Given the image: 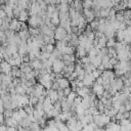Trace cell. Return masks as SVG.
<instances>
[{"mask_svg": "<svg viewBox=\"0 0 131 131\" xmlns=\"http://www.w3.org/2000/svg\"><path fill=\"white\" fill-rule=\"evenodd\" d=\"M20 11H21V9L18 7V5H15V6L13 7V15H14V17H17Z\"/></svg>", "mask_w": 131, "mask_h": 131, "instance_id": "60d3db41", "label": "cell"}, {"mask_svg": "<svg viewBox=\"0 0 131 131\" xmlns=\"http://www.w3.org/2000/svg\"><path fill=\"white\" fill-rule=\"evenodd\" d=\"M82 14L85 16V18H86V20H87L88 23H91L92 20L96 19L95 13H94V11H93L92 8H83Z\"/></svg>", "mask_w": 131, "mask_h": 131, "instance_id": "277c9868", "label": "cell"}, {"mask_svg": "<svg viewBox=\"0 0 131 131\" xmlns=\"http://www.w3.org/2000/svg\"><path fill=\"white\" fill-rule=\"evenodd\" d=\"M129 92H130V93H131V85H130V86H129Z\"/></svg>", "mask_w": 131, "mask_h": 131, "instance_id": "f907efd6", "label": "cell"}, {"mask_svg": "<svg viewBox=\"0 0 131 131\" xmlns=\"http://www.w3.org/2000/svg\"><path fill=\"white\" fill-rule=\"evenodd\" d=\"M111 1H112V3H113V4H114V6H115V5L119 4V3H121V1H122V0H111Z\"/></svg>", "mask_w": 131, "mask_h": 131, "instance_id": "c3c4849f", "label": "cell"}, {"mask_svg": "<svg viewBox=\"0 0 131 131\" xmlns=\"http://www.w3.org/2000/svg\"><path fill=\"white\" fill-rule=\"evenodd\" d=\"M129 27H130V28H131V24H130V25H129Z\"/></svg>", "mask_w": 131, "mask_h": 131, "instance_id": "f5cc1de1", "label": "cell"}, {"mask_svg": "<svg viewBox=\"0 0 131 131\" xmlns=\"http://www.w3.org/2000/svg\"><path fill=\"white\" fill-rule=\"evenodd\" d=\"M81 102H82V97H81V96H79V95H77V96H76V98L74 99L73 104H74L75 106H77V105H80V104H81Z\"/></svg>", "mask_w": 131, "mask_h": 131, "instance_id": "ab89813d", "label": "cell"}, {"mask_svg": "<svg viewBox=\"0 0 131 131\" xmlns=\"http://www.w3.org/2000/svg\"><path fill=\"white\" fill-rule=\"evenodd\" d=\"M64 67H66V64L62 61V59L57 58L52 62V72L55 74H61L64 70Z\"/></svg>", "mask_w": 131, "mask_h": 131, "instance_id": "7a4b0ae2", "label": "cell"}, {"mask_svg": "<svg viewBox=\"0 0 131 131\" xmlns=\"http://www.w3.org/2000/svg\"><path fill=\"white\" fill-rule=\"evenodd\" d=\"M9 30L13 32H18L21 30V21H19L16 17H13L9 24Z\"/></svg>", "mask_w": 131, "mask_h": 131, "instance_id": "8992f818", "label": "cell"}, {"mask_svg": "<svg viewBox=\"0 0 131 131\" xmlns=\"http://www.w3.org/2000/svg\"><path fill=\"white\" fill-rule=\"evenodd\" d=\"M29 17H30L29 11L26 10V9H24V10H21V11L19 12V14H18V16H17L16 18H17L19 21H21V23H27L28 19H29Z\"/></svg>", "mask_w": 131, "mask_h": 131, "instance_id": "9a60e30c", "label": "cell"}, {"mask_svg": "<svg viewBox=\"0 0 131 131\" xmlns=\"http://www.w3.org/2000/svg\"><path fill=\"white\" fill-rule=\"evenodd\" d=\"M116 42H117V41H116L114 38H110V39H107V41H106V47H107V48L115 47Z\"/></svg>", "mask_w": 131, "mask_h": 131, "instance_id": "d6a6232c", "label": "cell"}, {"mask_svg": "<svg viewBox=\"0 0 131 131\" xmlns=\"http://www.w3.org/2000/svg\"><path fill=\"white\" fill-rule=\"evenodd\" d=\"M13 110H11V108H5V111H4V116H5V118H10V117H12V114H13Z\"/></svg>", "mask_w": 131, "mask_h": 131, "instance_id": "74e56055", "label": "cell"}, {"mask_svg": "<svg viewBox=\"0 0 131 131\" xmlns=\"http://www.w3.org/2000/svg\"><path fill=\"white\" fill-rule=\"evenodd\" d=\"M29 33L31 36H38L41 34L39 28H33V27H29Z\"/></svg>", "mask_w": 131, "mask_h": 131, "instance_id": "4316f807", "label": "cell"}, {"mask_svg": "<svg viewBox=\"0 0 131 131\" xmlns=\"http://www.w3.org/2000/svg\"><path fill=\"white\" fill-rule=\"evenodd\" d=\"M67 34H68L67 30L64 28L58 26L55 29V31H54V39H55V41H61V40H63L64 37L67 36Z\"/></svg>", "mask_w": 131, "mask_h": 131, "instance_id": "3957f363", "label": "cell"}, {"mask_svg": "<svg viewBox=\"0 0 131 131\" xmlns=\"http://www.w3.org/2000/svg\"><path fill=\"white\" fill-rule=\"evenodd\" d=\"M49 57H50V53L49 52H42L41 51V53H40V55L38 56V58L39 59H41L42 61H44V60H46V59H49Z\"/></svg>", "mask_w": 131, "mask_h": 131, "instance_id": "f546056e", "label": "cell"}, {"mask_svg": "<svg viewBox=\"0 0 131 131\" xmlns=\"http://www.w3.org/2000/svg\"><path fill=\"white\" fill-rule=\"evenodd\" d=\"M71 6H73L77 11L79 12H82L83 10V3H82V0H74V2L71 4Z\"/></svg>", "mask_w": 131, "mask_h": 131, "instance_id": "ffe728a7", "label": "cell"}, {"mask_svg": "<svg viewBox=\"0 0 131 131\" xmlns=\"http://www.w3.org/2000/svg\"><path fill=\"white\" fill-rule=\"evenodd\" d=\"M73 2H74V0H67V3H68V4H70V5H71Z\"/></svg>", "mask_w": 131, "mask_h": 131, "instance_id": "681fc988", "label": "cell"}, {"mask_svg": "<svg viewBox=\"0 0 131 131\" xmlns=\"http://www.w3.org/2000/svg\"><path fill=\"white\" fill-rule=\"evenodd\" d=\"M76 53H77V56H78L79 58H81V57H84V56L88 55L87 50H86L83 46H80V45L76 48Z\"/></svg>", "mask_w": 131, "mask_h": 131, "instance_id": "e0dca14e", "label": "cell"}, {"mask_svg": "<svg viewBox=\"0 0 131 131\" xmlns=\"http://www.w3.org/2000/svg\"><path fill=\"white\" fill-rule=\"evenodd\" d=\"M59 111L58 110H56V108H51L49 112H47L46 113V116H47V118H56L58 115H59Z\"/></svg>", "mask_w": 131, "mask_h": 131, "instance_id": "cb8c5ba5", "label": "cell"}, {"mask_svg": "<svg viewBox=\"0 0 131 131\" xmlns=\"http://www.w3.org/2000/svg\"><path fill=\"white\" fill-rule=\"evenodd\" d=\"M101 77H102L103 80L112 81L113 79L116 78V74H115V71H113V70H104V71H102Z\"/></svg>", "mask_w": 131, "mask_h": 131, "instance_id": "8fae6325", "label": "cell"}, {"mask_svg": "<svg viewBox=\"0 0 131 131\" xmlns=\"http://www.w3.org/2000/svg\"><path fill=\"white\" fill-rule=\"evenodd\" d=\"M17 35L19 36V38L23 40V41H27L31 38V35L29 33V30H20L17 32Z\"/></svg>", "mask_w": 131, "mask_h": 131, "instance_id": "2e32d148", "label": "cell"}, {"mask_svg": "<svg viewBox=\"0 0 131 131\" xmlns=\"http://www.w3.org/2000/svg\"><path fill=\"white\" fill-rule=\"evenodd\" d=\"M59 51L61 52V54H74V52L76 51V48H74L71 45H67L62 49H60Z\"/></svg>", "mask_w": 131, "mask_h": 131, "instance_id": "ac0fdd59", "label": "cell"}, {"mask_svg": "<svg viewBox=\"0 0 131 131\" xmlns=\"http://www.w3.org/2000/svg\"><path fill=\"white\" fill-rule=\"evenodd\" d=\"M111 118L105 115L104 113H100L98 115H95L93 116V122L99 127V128H102V127H105L110 122H111Z\"/></svg>", "mask_w": 131, "mask_h": 131, "instance_id": "6da1fadb", "label": "cell"}, {"mask_svg": "<svg viewBox=\"0 0 131 131\" xmlns=\"http://www.w3.org/2000/svg\"><path fill=\"white\" fill-rule=\"evenodd\" d=\"M0 67H1V73L2 74H10L11 73V70H12V66L6 61V60H1L0 61Z\"/></svg>", "mask_w": 131, "mask_h": 131, "instance_id": "52a82bcc", "label": "cell"}, {"mask_svg": "<svg viewBox=\"0 0 131 131\" xmlns=\"http://www.w3.org/2000/svg\"><path fill=\"white\" fill-rule=\"evenodd\" d=\"M95 83H97V84H100V85H102V84H103V79H102V77L100 76V77H98L97 79H95Z\"/></svg>", "mask_w": 131, "mask_h": 131, "instance_id": "7bdbcfd3", "label": "cell"}, {"mask_svg": "<svg viewBox=\"0 0 131 131\" xmlns=\"http://www.w3.org/2000/svg\"><path fill=\"white\" fill-rule=\"evenodd\" d=\"M58 85H59V89H66L68 87H71V82L69 81L68 78H64V77H60L58 79H56Z\"/></svg>", "mask_w": 131, "mask_h": 131, "instance_id": "30bf717a", "label": "cell"}, {"mask_svg": "<svg viewBox=\"0 0 131 131\" xmlns=\"http://www.w3.org/2000/svg\"><path fill=\"white\" fill-rule=\"evenodd\" d=\"M84 67V69H85V72L86 73H92L96 68L91 63V62H89V63H87V64H84L83 66Z\"/></svg>", "mask_w": 131, "mask_h": 131, "instance_id": "f1b7e54d", "label": "cell"}, {"mask_svg": "<svg viewBox=\"0 0 131 131\" xmlns=\"http://www.w3.org/2000/svg\"><path fill=\"white\" fill-rule=\"evenodd\" d=\"M83 3V8H92L94 3L93 0H82Z\"/></svg>", "mask_w": 131, "mask_h": 131, "instance_id": "83f0119b", "label": "cell"}, {"mask_svg": "<svg viewBox=\"0 0 131 131\" xmlns=\"http://www.w3.org/2000/svg\"><path fill=\"white\" fill-rule=\"evenodd\" d=\"M39 102V99H38V97H36V96H30V104L31 105H33V106H35L37 103Z\"/></svg>", "mask_w": 131, "mask_h": 131, "instance_id": "d590c367", "label": "cell"}, {"mask_svg": "<svg viewBox=\"0 0 131 131\" xmlns=\"http://www.w3.org/2000/svg\"><path fill=\"white\" fill-rule=\"evenodd\" d=\"M31 123H32V121L30 120V118H29V117H26V118H24V119L19 122L18 125H20V126L24 127V128H29L30 125H31Z\"/></svg>", "mask_w": 131, "mask_h": 131, "instance_id": "d4e9b609", "label": "cell"}, {"mask_svg": "<svg viewBox=\"0 0 131 131\" xmlns=\"http://www.w3.org/2000/svg\"><path fill=\"white\" fill-rule=\"evenodd\" d=\"M76 92H77V95H79L81 97H85V96L90 95L92 93V90H90V88L87 86H83L81 88H78L76 90Z\"/></svg>", "mask_w": 131, "mask_h": 131, "instance_id": "9c48e42d", "label": "cell"}, {"mask_svg": "<svg viewBox=\"0 0 131 131\" xmlns=\"http://www.w3.org/2000/svg\"><path fill=\"white\" fill-rule=\"evenodd\" d=\"M90 28L93 30V31H96L97 29H98V20L97 19H94V20H92L91 23H90Z\"/></svg>", "mask_w": 131, "mask_h": 131, "instance_id": "836d02e7", "label": "cell"}, {"mask_svg": "<svg viewBox=\"0 0 131 131\" xmlns=\"http://www.w3.org/2000/svg\"><path fill=\"white\" fill-rule=\"evenodd\" d=\"M5 124H6L7 127H17V126H18V123H17L12 117L6 118V119H5Z\"/></svg>", "mask_w": 131, "mask_h": 131, "instance_id": "44dd1931", "label": "cell"}, {"mask_svg": "<svg viewBox=\"0 0 131 131\" xmlns=\"http://www.w3.org/2000/svg\"><path fill=\"white\" fill-rule=\"evenodd\" d=\"M95 107L97 108V111L99 113H103L104 112V108H105V105H104V103L100 99H96V101H95Z\"/></svg>", "mask_w": 131, "mask_h": 131, "instance_id": "7402d4cb", "label": "cell"}, {"mask_svg": "<svg viewBox=\"0 0 131 131\" xmlns=\"http://www.w3.org/2000/svg\"><path fill=\"white\" fill-rule=\"evenodd\" d=\"M82 81H83V83H84L85 86H87V87L90 88V87H92L93 84L95 83V78L93 77V75H92L91 73H86V74L84 75Z\"/></svg>", "mask_w": 131, "mask_h": 131, "instance_id": "5b68a950", "label": "cell"}, {"mask_svg": "<svg viewBox=\"0 0 131 131\" xmlns=\"http://www.w3.org/2000/svg\"><path fill=\"white\" fill-rule=\"evenodd\" d=\"M100 131H106V130H105V129H102V128H101V129H100Z\"/></svg>", "mask_w": 131, "mask_h": 131, "instance_id": "816d5d0a", "label": "cell"}, {"mask_svg": "<svg viewBox=\"0 0 131 131\" xmlns=\"http://www.w3.org/2000/svg\"><path fill=\"white\" fill-rule=\"evenodd\" d=\"M104 90H105V89H104L103 85H100V84L94 83V84H93V86H92V92L97 96V98H98V97H100V96L103 94Z\"/></svg>", "mask_w": 131, "mask_h": 131, "instance_id": "ba28073f", "label": "cell"}, {"mask_svg": "<svg viewBox=\"0 0 131 131\" xmlns=\"http://www.w3.org/2000/svg\"><path fill=\"white\" fill-rule=\"evenodd\" d=\"M14 90H15V93H16V94H18V95L27 94V93H26V88H25L24 86H21L20 84H19V85H17V86H15V87H14Z\"/></svg>", "mask_w": 131, "mask_h": 131, "instance_id": "484cf974", "label": "cell"}, {"mask_svg": "<svg viewBox=\"0 0 131 131\" xmlns=\"http://www.w3.org/2000/svg\"><path fill=\"white\" fill-rule=\"evenodd\" d=\"M76 96H77V92H76V91H72V92L67 96V100H68L70 103H73V102H74V99L76 98Z\"/></svg>", "mask_w": 131, "mask_h": 131, "instance_id": "4dcf8cb0", "label": "cell"}, {"mask_svg": "<svg viewBox=\"0 0 131 131\" xmlns=\"http://www.w3.org/2000/svg\"><path fill=\"white\" fill-rule=\"evenodd\" d=\"M120 129H121V125L117 122H110L105 126L106 131H120Z\"/></svg>", "mask_w": 131, "mask_h": 131, "instance_id": "4fadbf2b", "label": "cell"}, {"mask_svg": "<svg viewBox=\"0 0 131 131\" xmlns=\"http://www.w3.org/2000/svg\"><path fill=\"white\" fill-rule=\"evenodd\" d=\"M80 61H81V63L84 66V64H87V63H89L90 62V57L88 56V55H86V56H84V57H81L80 58Z\"/></svg>", "mask_w": 131, "mask_h": 131, "instance_id": "f35d334b", "label": "cell"}, {"mask_svg": "<svg viewBox=\"0 0 131 131\" xmlns=\"http://www.w3.org/2000/svg\"><path fill=\"white\" fill-rule=\"evenodd\" d=\"M7 15H6V13H5V11L3 10V9H1L0 8V18H2V19H4L5 17H6Z\"/></svg>", "mask_w": 131, "mask_h": 131, "instance_id": "ee69618b", "label": "cell"}, {"mask_svg": "<svg viewBox=\"0 0 131 131\" xmlns=\"http://www.w3.org/2000/svg\"><path fill=\"white\" fill-rule=\"evenodd\" d=\"M5 119L4 114H0V124H5Z\"/></svg>", "mask_w": 131, "mask_h": 131, "instance_id": "f6af8a7d", "label": "cell"}, {"mask_svg": "<svg viewBox=\"0 0 131 131\" xmlns=\"http://www.w3.org/2000/svg\"><path fill=\"white\" fill-rule=\"evenodd\" d=\"M0 131H7L6 124H0Z\"/></svg>", "mask_w": 131, "mask_h": 131, "instance_id": "bcb514c9", "label": "cell"}, {"mask_svg": "<svg viewBox=\"0 0 131 131\" xmlns=\"http://www.w3.org/2000/svg\"><path fill=\"white\" fill-rule=\"evenodd\" d=\"M7 131H18L17 127H7Z\"/></svg>", "mask_w": 131, "mask_h": 131, "instance_id": "7dc6e473", "label": "cell"}, {"mask_svg": "<svg viewBox=\"0 0 131 131\" xmlns=\"http://www.w3.org/2000/svg\"><path fill=\"white\" fill-rule=\"evenodd\" d=\"M47 96L51 99V101H52L53 103L58 100V93H57V90H54V89H52V88L47 90Z\"/></svg>", "mask_w": 131, "mask_h": 131, "instance_id": "5bb4252c", "label": "cell"}, {"mask_svg": "<svg viewBox=\"0 0 131 131\" xmlns=\"http://www.w3.org/2000/svg\"><path fill=\"white\" fill-rule=\"evenodd\" d=\"M24 108H25V111H26V113H27L28 115H30V114H33V112H34V110H35V107H34L33 105H31V104H28V105H26Z\"/></svg>", "mask_w": 131, "mask_h": 131, "instance_id": "8d00e7d4", "label": "cell"}, {"mask_svg": "<svg viewBox=\"0 0 131 131\" xmlns=\"http://www.w3.org/2000/svg\"><path fill=\"white\" fill-rule=\"evenodd\" d=\"M12 118H13L18 124H19V122L23 120V118H21V116L19 115V113L17 112V110H15V111L13 112V114H12Z\"/></svg>", "mask_w": 131, "mask_h": 131, "instance_id": "1f68e13d", "label": "cell"}, {"mask_svg": "<svg viewBox=\"0 0 131 131\" xmlns=\"http://www.w3.org/2000/svg\"><path fill=\"white\" fill-rule=\"evenodd\" d=\"M91 74L93 75V77H94L95 79H97L98 77H100V76H101V74H102V71L96 68V69H95V70H94V71H93V72H92Z\"/></svg>", "mask_w": 131, "mask_h": 131, "instance_id": "e575fe53", "label": "cell"}, {"mask_svg": "<svg viewBox=\"0 0 131 131\" xmlns=\"http://www.w3.org/2000/svg\"><path fill=\"white\" fill-rule=\"evenodd\" d=\"M30 66L32 67V69L34 71H39V70H41L43 68V61L41 59H39V58H35L34 60L30 61Z\"/></svg>", "mask_w": 131, "mask_h": 131, "instance_id": "7c38bea8", "label": "cell"}, {"mask_svg": "<svg viewBox=\"0 0 131 131\" xmlns=\"http://www.w3.org/2000/svg\"><path fill=\"white\" fill-rule=\"evenodd\" d=\"M73 90H72V88L71 87H68V88H66V89H63V93H64V96L67 97L71 92H72Z\"/></svg>", "mask_w": 131, "mask_h": 131, "instance_id": "b9f144b4", "label": "cell"}, {"mask_svg": "<svg viewBox=\"0 0 131 131\" xmlns=\"http://www.w3.org/2000/svg\"><path fill=\"white\" fill-rule=\"evenodd\" d=\"M29 129H30L31 131H42V127H41V125H40L39 123H37L36 121H34V122L31 123Z\"/></svg>", "mask_w": 131, "mask_h": 131, "instance_id": "603a6c76", "label": "cell"}, {"mask_svg": "<svg viewBox=\"0 0 131 131\" xmlns=\"http://www.w3.org/2000/svg\"><path fill=\"white\" fill-rule=\"evenodd\" d=\"M10 75H11L13 78H20L21 75H23V71H21L18 67H12V70H11Z\"/></svg>", "mask_w": 131, "mask_h": 131, "instance_id": "d6986e66", "label": "cell"}]
</instances>
